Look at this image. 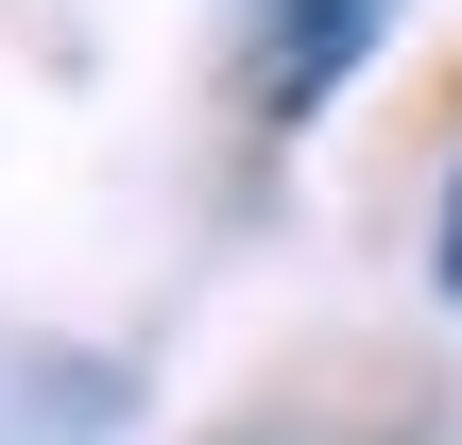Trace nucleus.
Masks as SVG:
<instances>
[{"mask_svg": "<svg viewBox=\"0 0 462 445\" xmlns=\"http://www.w3.org/2000/svg\"><path fill=\"white\" fill-rule=\"evenodd\" d=\"M360 51H377V0H274V34H257V103H326Z\"/></svg>", "mask_w": 462, "mask_h": 445, "instance_id": "f257e3e1", "label": "nucleus"}, {"mask_svg": "<svg viewBox=\"0 0 462 445\" xmlns=\"http://www.w3.org/2000/svg\"><path fill=\"white\" fill-rule=\"evenodd\" d=\"M446 292H462V189H446Z\"/></svg>", "mask_w": 462, "mask_h": 445, "instance_id": "f03ea898", "label": "nucleus"}]
</instances>
